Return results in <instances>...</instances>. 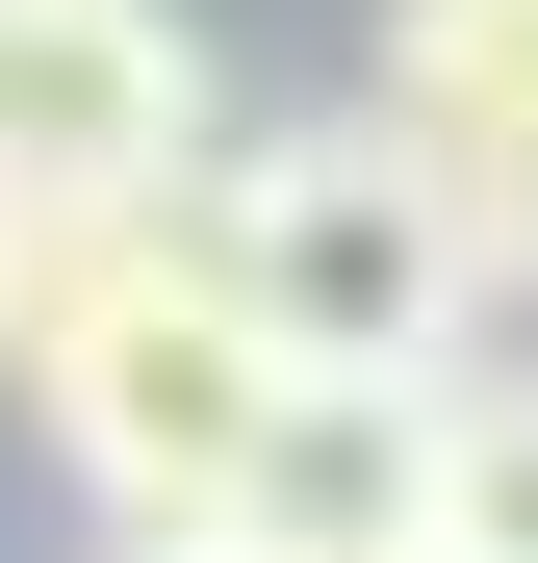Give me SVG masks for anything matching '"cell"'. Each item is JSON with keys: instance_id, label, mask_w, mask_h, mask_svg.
Masks as SVG:
<instances>
[{"instance_id": "cell-7", "label": "cell", "mask_w": 538, "mask_h": 563, "mask_svg": "<svg viewBox=\"0 0 538 563\" xmlns=\"http://www.w3.org/2000/svg\"><path fill=\"white\" fill-rule=\"evenodd\" d=\"M103 256H129V231H77V206H0V385L77 333V282H103Z\"/></svg>"}, {"instance_id": "cell-4", "label": "cell", "mask_w": 538, "mask_h": 563, "mask_svg": "<svg viewBox=\"0 0 538 563\" xmlns=\"http://www.w3.org/2000/svg\"><path fill=\"white\" fill-rule=\"evenodd\" d=\"M231 538H283V563H436V385H283Z\"/></svg>"}, {"instance_id": "cell-5", "label": "cell", "mask_w": 538, "mask_h": 563, "mask_svg": "<svg viewBox=\"0 0 538 563\" xmlns=\"http://www.w3.org/2000/svg\"><path fill=\"white\" fill-rule=\"evenodd\" d=\"M359 129H385V154H436V206L538 179V0H385V77H359Z\"/></svg>"}, {"instance_id": "cell-1", "label": "cell", "mask_w": 538, "mask_h": 563, "mask_svg": "<svg viewBox=\"0 0 538 563\" xmlns=\"http://www.w3.org/2000/svg\"><path fill=\"white\" fill-rule=\"evenodd\" d=\"M154 231L231 282V333L283 358V385H462V333H487V256H462V206H436V154H385L359 103L231 129Z\"/></svg>"}, {"instance_id": "cell-6", "label": "cell", "mask_w": 538, "mask_h": 563, "mask_svg": "<svg viewBox=\"0 0 538 563\" xmlns=\"http://www.w3.org/2000/svg\"><path fill=\"white\" fill-rule=\"evenodd\" d=\"M436 563H538V358L436 385Z\"/></svg>"}, {"instance_id": "cell-2", "label": "cell", "mask_w": 538, "mask_h": 563, "mask_svg": "<svg viewBox=\"0 0 538 563\" xmlns=\"http://www.w3.org/2000/svg\"><path fill=\"white\" fill-rule=\"evenodd\" d=\"M26 435L77 461L103 538H206V512L256 487V435H283V358L231 333V282L179 256V231H129L103 282H77V333L26 358Z\"/></svg>"}, {"instance_id": "cell-3", "label": "cell", "mask_w": 538, "mask_h": 563, "mask_svg": "<svg viewBox=\"0 0 538 563\" xmlns=\"http://www.w3.org/2000/svg\"><path fill=\"white\" fill-rule=\"evenodd\" d=\"M206 154H231V52L179 0H0V206L154 231Z\"/></svg>"}, {"instance_id": "cell-8", "label": "cell", "mask_w": 538, "mask_h": 563, "mask_svg": "<svg viewBox=\"0 0 538 563\" xmlns=\"http://www.w3.org/2000/svg\"><path fill=\"white\" fill-rule=\"evenodd\" d=\"M103 563H283V538H231V512H206V538H103Z\"/></svg>"}]
</instances>
